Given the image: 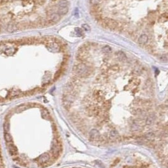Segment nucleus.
<instances>
[{"mask_svg":"<svg viewBox=\"0 0 168 168\" xmlns=\"http://www.w3.org/2000/svg\"><path fill=\"white\" fill-rule=\"evenodd\" d=\"M73 71L78 77H87L91 74L93 68L90 66H87L84 63H81L75 66L73 68Z\"/></svg>","mask_w":168,"mask_h":168,"instance_id":"1","label":"nucleus"},{"mask_svg":"<svg viewBox=\"0 0 168 168\" xmlns=\"http://www.w3.org/2000/svg\"><path fill=\"white\" fill-rule=\"evenodd\" d=\"M103 23L108 28L111 30H114L117 28L118 23L116 20L112 19V18H105L103 20Z\"/></svg>","mask_w":168,"mask_h":168,"instance_id":"2","label":"nucleus"},{"mask_svg":"<svg viewBox=\"0 0 168 168\" xmlns=\"http://www.w3.org/2000/svg\"><path fill=\"white\" fill-rule=\"evenodd\" d=\"M60 145L59 144V143L58 142L57 140H55V141H53L52 143V148H51V152L52 154L54 155V157H57L60 153Z\"/></svg>","mask_w":168,"mask_h":168,"instance_id":"3","label":"nucleus"},{"mask_svg":"<svg viewBox=\"0 0 168 168\" xmlns=\"http://www.w3.org/2000/svg\"><path fill=\"white\" fill-rule=\"evenodd\" d=\"M50 159V156L49 154L44 153L40 155V157H38V162L42 164H47V162H48Z\"/></svg>","mask_w":168,"mask_h":168,"instance_id":"4","label":"nucleus"},{"mask_svg":"<svg viewBox=\"0 0 168 168\" xmlns=\"http://www.w3.org/2000/svg\"><path fill=\"white\" fill-rule=\"evenodd\" d=\"M100 134L96 129L92 130L90 133V138L93 141H98L100 139Z\"/></svg>","mask_w":168,"mask_h":168,"instance_id":"5","label":"nucleus"},{"mask_svg":"<svg viewBox=\"0 0 168 168\" xmlns=\"http://www.w3.org/2000/svg\"><path fill=\"white\" fill-rule=\"evenodd\" d=\"M47 47L50 51L54 52H57L60 50V46L56 42H52L47 44Z\"/></svg>","mask_w":168,"mask_h":168,"instance_id":"6","label":"nucleus"},{"mask_svg":"<svg viewBox=\"0 0 168 168\" xmlns=\"http://www.w3.org/2000/svg\"><path fill=\"white\" fill-rule=\"evenodd\" d=\"M130 129L133 132H140L142 129V127L140 123L138 121H133L131 123L130 125Z\"/></svg>","mask_w":168,"mask_h":168,"instance_id":"7","label":"nucleus"},{"mask_svg":"<svg viewBox=\"0 0 168 168\" xmlns=\"http://www.w3.org/2000/svg\"><path fill=\"white\" fill-rule=\"evenodd\" d=\"M109 138L112 140H116L120 138V135L116 129L113 128L109 133Z\"/></svg>","mask_w":168,"mask_h":168,"instance_id":"8","label":"nucleus"},{"mask_svg":"<svg viewBox=\"0 0 168 168\" xmlns=\"http://www.w3.org/2000/svg\"><path fill=\"white\" fill-rule=\"evenodd\" d=\"M17 30V23H14V22H10L8 25L7 27V31L10 33L14 32Z\"/></svg>","mask_w":168,"mask_h":168,"instance_id":"9","label":"nucleus"},{"mask_svg":"<svg viewBox=\"0 0 168 168\" xmlns=\"http://www.w3.org/2000/svg\"><path fill=\"white\" fill-rule=\"evenodd\" d=\"M155 120H156V116L154 114H151L149 115L147 118H146L145 123L147 125H151L154 123Z\"/></svg>","mask_w":168,"mask_h":168,"instance_id":"10","label":"nucleus"},{"mask_svg":"<svg viewBox=\"0 0 168 168\" xmlns=\"http://www.w3.org/2000/svg\"><path fill=\"white\" fill-rule=\"evenodd\" d=\"M30 25H29L28 23H25V22H19V23H17V30H25L26 28H29Z\"/></svg>","mask_w":168,"mask_h":168,"instance_id":"11","label":"nucleus"},{"mask_svg":"<svg viewBox=\"0 0 168 168\" xmlns=\"http://www.w3.org/2000/svg\"><path fill=\"white\" fill-rule=\"evenodd\" d=\"M149 37L146 34H142L140 36V37L138 39V42L141 45H144L148 42Z\"/></svg>","mask_w":168,"mask_h":168,"instance_id":"12","label":"nucleus"},{"mask_svg":"<svg viewBox=\"0 0 168 168\" xmlns=\"http://www.w3.org/2000/svg\"><path fill=\"white\" fill-rule=\"evenodd\" d=\"M50 20H51L52 22H53V23H55L59 21V20H60V15H59V14L54 13H52L51 15H50Z\"/></svg>","mask_w":168,"mask_h":168,"instance_id":"13","label":"nucleus"},{"mask_svg":"<svg viewBox=\"0 0 168 168\" xmlns=\"http://www.w3.org/2000/svg\"><path fill=\"white\" fill-rule=\"evenodd\" d=\"M116 56H117V58L118 60L121 61H125L126 60V56L125 54L124 53H123L122 51H118L116 53Z\"/></svg>","mask_w":168,"mask_h":168,"instance_id":"14","label":"nucleus"},{"mask_svg":"<svg viewBox=\"0 0 168 168\" xmlns=\"http://www.w3.org/2000/svg\"><path fill=\"white\" fill-rule=\"evenodd\" d=\"M8 143L9 144L8 145V147L9 151H10V152H11L12 154H15V153L17 152V148L15 147V145L12 143H10V142H8Z\"/></svg>","mask_w":168,"mask_h":168,"instance_id":"15","label":"nucleus"},{"mask_svg":"<svg viewBox=\"0 0 168 168\" xmlns=\"http://www.w3.org/2000/svg\"><path fill=\"white\" fill-rule=\"evenodd\" d=\"M155 136H156V135L154 132H149L144 135L145 138L148 140H153V139H154Z\"/></svg>","mask_w":168,"mask_h":168,"instance_id":"16","label":"nucleus"},{"mask_svg":"<svg viewBox=\"0 0 168 168\" xmlns=\"http://www.w3.org/2000/svg\"><path fill=\"white\" fill-rule=\"evenodd\" d=\"M68 12L67 7H59L58 10V14L59 15H66Z\"/></svg>","mask_w":168,"mask_h":168,"instance_id":"17","label":"nucleus"},{"mask_svg":"<svg viewBox=\"0 0 168 168\" xmlns=\"http://www.w3.org/2000/svg\"><path fill=\"white\" fill-rule=\"evenodd\" d=\"M102 51L105 53L109 54L110 53H112V48L109 46H105L102 48Z\"/></svg>","mask_w":168,"mask_h":168,"instance_id":"18","label":"nucleus"},{"mask_svg":"<svg viewBox=\"0 0 168 168\" xmlns=\"http://www.w3.org/2000/svg\"><path fill=\"white\" fill-rule=\"evenodd\" d=\"M67 1L66 0H61L59 3V7H67Z\"/></svg>","mask_w":168,"mask_h":168,"instance_id":"19","label":"nucleus"},{"mask_svg":"<svg viewBox=\"0 0 168 168\" xmlns=\"http://www.w3.org/2000/svg\"><path fill=\"white\" fill-rule=\"evenodd\" d=\"M5 138L7 142H10V141H12V136H11V135H10V134L8 133H6L5 135Z\"/></svg>","mask_w":168,"mask_h":168,"instance_id":"20","label":"nucleus"},{"mask_svg":"<svg viewBox=\"0 0 168 168\" xmlns=\"http://www.w3.org/2000/svg\"><path fill=\"white\" fill-rule=\"evenodd\" d=\"M82 28H83L85 31H87V32H90V30H91V28H90V25L86 24V23L83 24V25H82Z\"/></svg>","mask_w":168,"mask_h":168,"instance_id":"21","label":"nucleus"},{"mask_svg":"<svg viewBox=\"0 0 168 168\" xmlns=\"http://www.w3.org/2000/svg\"><path fill=\"white\" fill-rule=\"evenodd\" d=\"M4 130H5V132H8L9 130H10V123H8V122H6L4 124Z\"/></svg>","mask_w":168,"mask_h":168,"instance_id":"22","label":"nucleus"},{"mask_svg":"<svg viewBox=\"0 0 168 168\" xmlns=\"http://www.w3.org/2000/svg\"><path fill=\"white\" fill-rule=\"evenodd\" d=\"M101 0H90V3L93 5H98Z\"/></svg>","mask_w":168,"mask_h":168,"instance_id":"23","label":"nucleus"},{"mask_svg":"<svg viewBox=\"0 0 168 168\" xmlns=\"http://www.w3.org/2000/svg\"><path fill=\"white\" fill-rule=\"evenodd\" d=\"M118 69H119V67H118V65H113V67H111V68H110V70H112V71H115V72H116V71H117V70H118Z\"/></svg>","mask_w":168,"mask_h":168,"instance_id":"24","label":"nucleus"},{"mask_svg":"<svg viewBox=\"0 0 168 168\" xmlns=\"http://www.w3.org/2000/svg\"><path fill=\"white\" fill-rule=\"evenodd\" d=\"M75 30H76V32H77V34H78L79 35H82V34H83V32H82V30H81L79 28H75Z\"/></svg>","mask_w":168,"mask_h":168,"instance_id":"25","label":"nucleus"},{"mask_svg":"<svg viewBox=\"0 0 168 168\" xmlns=\"http://www.w3.org/2000/svg\"><path fill=\"white\" fill-rule=\"evenodd\" d=\"M38 5H42L44 3V0H36Z\"/></svg>","mask_w":168,"mask_h":168,"instance_id":"26","label":"nucleus"},{"mask_svg":"<svg viewBox=\"0 0 168 168\" xmlns=\"http://www.w3.org/2000/svg\"><path fill=\"white\" fill-rule=\"evenodd\" d=\"M161 60L162 61L167 62V58H166V56H163L162 57V58H161Z\"/></svg>","mask_w":168,"mask_h":168,"instance_id":"27","label":"nucleus"},{"mask_svg":"<svg viewBox=\"0 0 168 168\" xmlns=\"http://www.w3.org/2000/svg\"><path fill=\"white\" fill-rule=\"evenodd\" d=\"M0 30H1V27H0Z\"/></svg>","mask_w":168,"mask_h":168,"instance_id":"28","label":"nucleus"}]
</instances>
